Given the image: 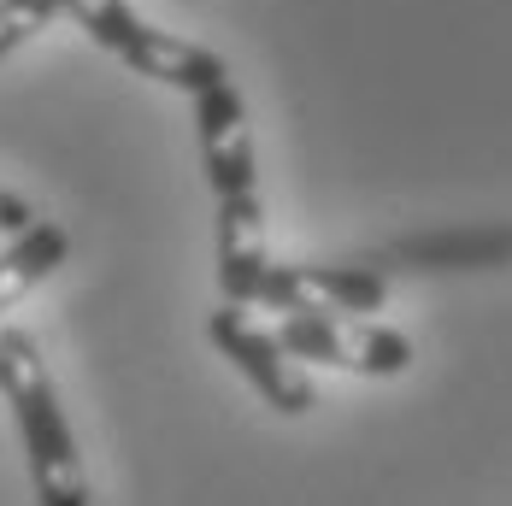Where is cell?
<instances>
[{
	"label": "cell",
	"instance_id": "cell-1",
	"mask_svg": "<svg viewBox=\"0 0 512 506\" xmlns=\"http://www.w3.org/2000/svg\"><path fill=\"white\" fill-rule=\"evenodd\" d=\"M0 401L12 406V424L24 436L36 506H89V471L77 459V436L65 424V406L53 389L42 348L24 330H0Z\"/></svg>",
	"mask_w": 512,
	"mask_h": 506
},
{
	"label": "cell",
	"instance_id": "cell-2",
	"mask_svg": "<svg viewBox=\"0 0 512 506\" xmlns=\"http://www.w3.org/2000/svg\"><path fill=\"white\" fill-rule=\"evenodd\" d=\"M206 336H212V348L230 359L248 383H254L259 395H265V406H277L283 418H301V412H312V401H318V389H312L307 365L289 354L265 324H254V312L248 306H218L212 318H206Z\"/></svg>",
	"mask_w": 512,
	"mask_h": 506
},
{
	"label": "cell",
	"instance_id": "cell-3",
	"mask_svg": "<svg viewBox=\"0 0 512 506\" xmlns=\"http://www.w3.org/2000/svg\"><path fill=\"white\" fill-rule=\"evenodd\" d=\"M389 301V277L371 265H277L265 271L259 306L283 312V318H359V312H383Z\"/></svg>",
	"mask_w": 512,
	"mask_h": 506
},
{
	"label": "cell",
	"instance_id": "cell-4",
	"mask_svg": "<svg viewBox=\"0 0 512 506\" xmlns=\"http://www.w3.org/2000/svg\"><path fill=\"white\" fill-rule=\"evenodd\" d=\"M277 342L295 359L359 371V377H401L412 365L407 336L389 324H371V318H283Z\"/></svg>",
	"mask_w": 512,
	"mask_h": 506
},
{
	"label": "cell",
	"instance_id": "cell-5",
	"mask_svg": "<svg viewBox=\"0 0 512 506\" xmlns=\"http://www.w3.org/2000/svg\"><path fill=\"white\" fill-rule=\"evenodd\" d=\"M195 142H201V171L212 183V201L259 189L254 124H248V101L236 95V83H224V89L195 101Z\"/></svg>",
	"mask_w": 512,
	"mask_h": 506
},
{
	"label": "cell",
	"instance_id": "cell-6",
	"mask_svg": "<svg viewBox=\"0 0 512 506\" xmlns=\"http://www.w3.org/2000/svg\"><path fill=\"white\" fill-rule=\"evenodd\" d=\"M271 271V242H265V206L254 195H224L218 201V289L224 306H259Z\"/></svg>",
	"mask_w": 512,
	"mask_h": 506
},
{
	"label": "cell",
	"instance_id": "cell-7",
	"mask_svg": "<svg viewBox=\"0 0 512 506\" xmlns=\"http://www.w3.org/2000/svg\"><path fill=\"white\" fill-rule=\"evenodd\" d=\"M118 59H124L136 77L165 83V89H183V95H195V101L230 83V65H224L212 48L189 42V36H171V30H159V24H142Z\"/></svg>",
	"mask_w": 512,
	"mask_h": 506
},
{
	"label": "cell",
	"instance_id": "cell-8",
	"mask_svg": "<svg viewBox=\"0 0 512 506\" xmlns=\"http://www.w3.org/2000/svg\"><path fill=\"white\" fill-rule=\"evenodd\" d=\"M65 253H71V230L59 218H36L24 236H12V248L0 253V312H12L36 283H48L65 265Z\"/></svg>",
	"mask_w": 512,
	"mask_h": 506
},
{
	"label": "cell",
	"instance_id": "cell-9",
	"mask_svg": "<svg viewBox=\"0 0 512 506\" xmlns=\"http://www.w3.org/2000/svg\"><path fill=\"white\" fill-rule=\"evenodd\" d=\"M59 12H65V0H0V59L24 48L30 36H42Z\"/></svg>",
	"mask_w": 512,
	"mask_h": 506
},
{
	"label": "cell",
	"instance_id": "cell-10",
	"mask_svg": "<svg viewBox=\"0 0 512 506\" xmlns=\"http://www.w3.org/2000/svg\"><path fill=\"white\" fill-rule=\"evenodd\" d=\"M30 224H36V206L24 201L18 189H6V183H0V236H24Z\"/></svg>",
	"mask_w": 512,
	"mask_h": 506
}]
</instances>
